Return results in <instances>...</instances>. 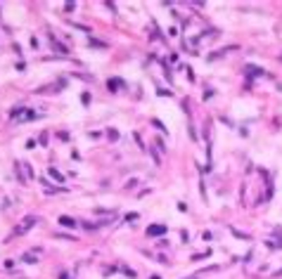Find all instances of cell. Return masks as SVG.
I'll list each match as a JSON object with an SVG mask.
<instances>
[{"mask_svg":"<svg viewBox=\"0 0 282 279\" xmlns=\"http://www.w3.org/2000/svg\"><path fill=\"white\" fill-rule=\"evenodd\" d=\"M36 222H38V218H36V215H26L22 222H19V225H17V227H14V234H19V237H22V234H26V232H29V227H33Z\"/></svg>","mask_w":282,"mask_h":279,"instance_id":"6da1fadb","label":"cell"},{"mask_svg":"<svg viewBox=\"0 0 282 279\" xmlns=\"http://www.w3.org/2000/svg\"><path fill=\"white\" fill-rule=\"evenodd\" d=\"M147 234L150 237H161V234H166V227L164 225H150L147 227Z\"/></svg>","mask_w":282,"mask_h":279,"instance_id":"7a4b0ae2","label":"cell"},{"mask_svg":"<svg viewBox=\"0 0 282 279\" xmlns=\"http://www.w3.org/2000/svg\"><path fill=\"white\" fill-rule=\"evenodd\" d=\"M60 225L71 227V229H74V227H76V220H74V218H69V215H62V218H60Z\"/></svg>","mask_w":282,"mask_h":279,"instance_id":"3957f363","label":"cell"},{"mask_svg":"<svg viewBox=\"0 0 282 279\" xmlns=\"http://www.w3.org/2000/svg\"><path fill=\"white\" fill-rule=\"evenodd\" d=\"M48 175H50V178H55V180H60V182H62V173H57V170H55V168H50V170H48Z\"/></svg>","mask_w":282,"mask_h":279,"instance_id":"277c9868","label":"cell"},{"mask_svg":"<svg viewBox=\"0 0 282 279\" xmlns=\"http://www.w3.org/2000/svg\"><path fill=\"white\" fill-rule=\"evenodd\" d=\"M107 135H109V140H119V130H114V128H109Z\"/></svg>","mask_w":282,"mask_h":279,"instance_id":"5b68a950","label":"cell"},{"mask_svg":"<svg viewBox=\"0 0 282 279\" xmlns=\"http://www.w3.org/2000/svg\"><path fill=\"white\" fill-rule=\"evenodd\" d=\"M93 45L95 47H104V43H100V40H90V47H93Z\"/></svg>","mask_w":282,"mask_h":279,"instance_id":"8992f818","label":"cell"},{"mask_svg":"<svg viewBox=\"0 0 282 279\" xmlns=\"http://www.w3.org/2000/svg\"><path fill=\"white\" fill-rule=\"evenodd\" d=\"M24 263H31V265H33V263H36V258H33V255H24Z\"/></svg>","mask_w":282,"mask_h":279,"instance_id":"52a82bcc","label":"cell"}]
</instances>
